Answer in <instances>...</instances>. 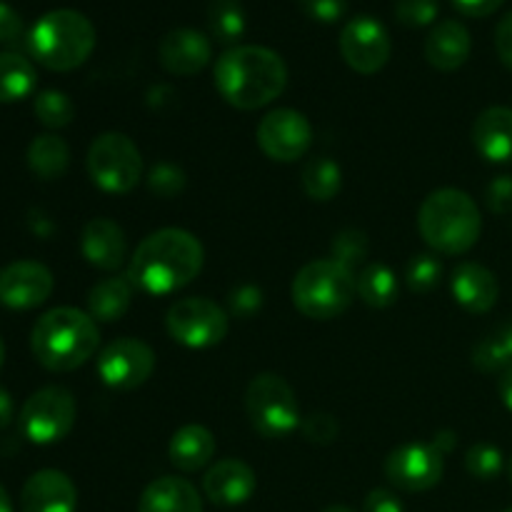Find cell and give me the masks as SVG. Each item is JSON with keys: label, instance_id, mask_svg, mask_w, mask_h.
<instances>
[{"label": "cell", "instance_id": "6da1fadb", "mask_svg": "<svg viewBox=\"0 0 512 512\" xmlns=\"http://www.w3.org/2000/svg\"><path fill=\"white\" fill-rule=\"evenodd\" d=\"M205 263L203 243L183 228L150 233L128 263V278L148 295H170L188 288Z\"/></svg>", "mask_w": 512, "mask_h": 512}, {"label": "cell", "instance_id": "7a4b0ae2", "mask_svg": "<svg viewBox=\"0 0 512 512\" xmlns=\"http://www.w3.org/2000/svg\"><path fill=\"white\" fill-rule=\"evenodd\" d=\"M288 85V65L265 45H235L215 63V88L238 110H260L278 100Z\"/></svg>", "mask_w": 512, "mask_h": 512}, {"label": "cell", "instance_id": "3957f363", "mask_svg": "<svg viewBox=\"0 0 512 512\" xmlns=\"http://www.w3.org/2000/svg\"><path fill=\"white\" fill-rule=\"evenodd\" d=\"M100 345L98 323L78 308H53L40 315L30 333L35 360L50 373H70L95 355Z\"/></svg>", "mask_w": 512, "mask_h": 512}, {"label": "cell", "instance_id": "277c9868", "mask_svg": "<svg viewBox=\"0 0 512 512\" xmlns=\"http://www.w3.org/2000/svg\"><path fill=\"white\" fill-rule=\"evenodd\" d=\"M420 238L443 255H465L483 230L478 203L458 188L433 190L418 210Z\"/></svg>", "mask_w": 512, "mask_h": 512}, {"label": "cell", "instance_id": "5b68a950", "mask_svg": "<svg viewBox=\"0 0 512 512\" xmlns=\"http://www.w3.org/2000/svg\"><path fill=\"white\" fill-rule=\"evenodd\" d=\"M28 48L43 68L68 73L93 55L95 28L78 10H50L30 28Z\"/></svg>", "mask_w": 512, "mask_h": 512}, {"label": "cell", "instance_id": "8992f818", "mask_svg": "<svg viewBox=\"0 0 512 512\" xmlns=\"http://www.w3.org/2000/svg\"><path fill=\"white\" fill-rule=\"evenodd\" d=\"M290 295L305 318L333 320L340 318L358 298V278L338 260H313L298 270Z\"/></svg>", "mask_w": 512, "mask_h": 512}, {"label": "cell", "instance_id": "52a82bcc", "mask_svg": "<svg viewBox=\"0 0 512 512\" xmlns=\"http://www.w3.org/2000/svg\"><path fill=\"white\" fill-rule=\"evenodd\" d=\"M245 413L255 433L265 440L288 438L303 423L295 390L275 373H260L250 380Z\"/></svg>", "mask_w": 512, "mask_h": 512}, {"label": "cell", "instance_id": "ba28073f", "mask_svg": "<svg viewBox=\"0 0 512 512\" xmlns=\"http://www.w3.org/2000/svg\"><path fill=\"white\" fill-rule=\"evenodd\" d=\"M85 168L103 193L125 195L143 180V155L125 133H103L90 143Z\"/></svg>", "mask_w": 512, "mask_h": 512}, {"label": "cell", "instance_id": "9c48e42d", "mask_svg": "<svg viewBox=\"0 0 512 512\" xmlns=\"http://www.w3.org/2000/svg\"><path fill=\"white\" fill-rule=\"evenodd\" d=\"M165 328L175 343L193 350L215 348L230 328L228 313L210 298H183L170 305Z\"/></svg>", "mask_w": 512, "mask_h": 512}, {"label": "cell", "instance_id": "30bf717a", "mask_svg": "<svg viewBox=\"0 0 512 512\" xmlns=\"http://www.w3.org/2000/svg\"><path fill=\"white\" fill-rule=\"evenodd\" d=\"M75 415L78 408L73 393L60 385H48L25 400L20 410V430L30 443L53 445L73 430Z\"/></svg>", "mask_w": 512, "mask_h": 512}, {"label": "cell", "instance_id": "8fae6325", "mask_svg": "<svg viewBox=\"0 0 512 512\" xmlns=\"http://www.w3.org/2000/svg\"><path fill=\"white\" fill-rule=\"evenodd\" d=\"M260 150L275 163H295L313 145V125L293 108H278L263 115L255 130Z\"/></svg>", "mask_w": 512, "mask_h": 512}, {"label": "cell", "instance_id": "7c38bea8", "mask_svg": "<svg viewBox=\"0 0 512 512\" xmlns=\"http://www.w3.org/2000/svg\"><path fill=\"white\" fill-rule=\"evenodd\" d=\"M445 458L433 443H405L385 458V478L403 493H425L443 480Z\"/></svg>", "mask_w": 512, "mask_h": 512}, {"label": "cell", "instance_id": "4fadbf2b", "mask_svg": "<svg viewBox=\"0 0 512 512\" xmlns=\"http://www.w3.org/2000/svg\"><path fill=\"white\" fill-rule=\"evenodd\" d=\"M155 370V353L138 338H118L98 355V375L108 388L135 390L150 380Z\"/></svg>", "mask_w": 512, "mask_h": 512}, {"label": "cell", "instance_id": "5bb4252c", "mask_svg": "<svg viewBox=\"0 0 512 512\" xmlns=\"http://www.w3.org/2000/svg\"><path fill=\"white\" fill-rule=\"evenodd\" d=\"M393 43L380 20L358 15L340 33V55L360 75H375L388 65Z\"/></svg>", "mask_w": 512, "mask_h": 512}, {"label": "cell", "instance_id": "9a60e30c", "mask_svg": "<svg viewBox=\"0 0 512 512\" xmlns=\"http://www.w3.org/2000/svg\"><path fill=\"white\" fill-rule=\"evenodd\" d=\"M53 273L35 260H15L0 270V305L10 310H33L53 293Z\"/></svg>", "mask_w": 512, "mask_h": 512}, {"label": "cell", "instance_id": "2e32d148", "mask_svg": "<svg viewBox=\"0 0 512 512\" xmlns=\"http://www.w3.org/2000/svg\"><path fill=\"white\" fill-rule=\"evenodd\" d=\"M213 58V45L200 30L173 28L163 35L158 45V60L168 73L190 78L208 68Z\"/></svg>", "mask_w": 512, "mask_h": 512}, {"label": "cell", "instance_id": "e0dca14e", "mask_svg": "<svg viewBox=\"0 0 512 512\" xmlns=\"http://www.w3.org/2000/svg\"><path fill=\"white\" fill-rule=\"evenodd\" d=\"M258 488L255 470L238 458L218 460L203 478V493L220 508H235L253 498Z\"/></svg>", "mask_w": 512, "mask_h": 512}, {"label": "cell", "instance_id": "ac0fdd59", "mask_svg": "<svg viewBox=\"0 0 512 512\" xmlns=\"http://www.w3.org/2000/svg\"><path fill=\"white\" fill-rule=\"evenodd\" d=\"M78 490L73 480L60 470H38L30 475L20 493L23 512H75Z\"/></svg>", "mask_w": 512, "mask_h": 512}, {"label": "cell", "instance_id": "d6986e66", "mask_svg": "<svg viewBox=\"0 0 512 512\" xmlns=\"http://www.w3.org/2000/svg\"><path fill=\"white\" fill-rule=\"evenodd\" d=\"M450 290H453L455 303L473 315L490 313L495 308V303H498L500 295V285L493 270H488L480 263H473V260L460 263L453 270V275H450Z\"/></svg>", "mask_w": 512, "mask_h": 512}, {"label": "cell", "instance_id": "ffe728a7", "mask_svg": "<svg viewBox=\"0 0 512 512\" xmlns=\"http://www.w3.org/2000/svg\"><path fill=\"white\" fill-rule=\"evenodd\" d=\"M80 253L93 268L118 270L128 258V238L110 218H93L80 235Z\"/></svg>", "mask_w": 512, "mask_h": 512}, {"label": "cell", "instance_id": "44dd1931", "mask_svg": "<svg viewBox=\"0 0 512 512\" xmlns=\"http://www.w3.org/2000/svg\"><path fill=\"white\" fill-rule=\"evenodd\" d=\"M473 50L468 28L458 20H440L425 38V58L440 73H453L463 68Z\"/></svg>", "mask_w": 512, "mask_h": 512}, {"label": "cell", "instance_id": "7402d4cb", "mask_svg": "<svg viewBox=\"0 0 512 512\" xmlns=\"http://www.w3.org/2000/svg\"><path fill=\"white\" fill-rule=\"evenodd\" d=\"M473 145L490 163H512V110L493 105L473 123Z\"/></svg>", "mask_w": 512, "mask_h": 512}, {"label": "cell", "instance_id": "603a6c76", "mask_svg": "<svg viewBox=\"0 0 512 512\" xmlns=\"http://www.w3.org/2000/svg\"><path fill=\"white\" fill-rule=\"evenodd\" d=\"M138 512H203V500L193 483L175 475H163L143 490Z\"/></svg>", "mask_w": 512, "mask_h": 512}, {"label": "cell", "instance_id": "cb8c5ba5", "mask_svg": "<svg viewBox=\"0 0 512 512\" xmlns=\"http://www.w3.org/2000/svg\"><path fill=\"white\" fill-rule=\"evenodd\" d=\"M215 450H218V443H215L213 433L198 423L175 430L168 445L170 463L183 473H198V470L208 468L215 458Z\"/></svg>", "mask_w": 512, "mask_h": 512}, {"label": "cell", "instance_id": "d4e9b609", "mask_svg": "<svg viewBox=\"0 0 512 512\" xmlns=\"http://www.w3.org/2000/svg\"><path fill=\"white\" fill-rule=\"evenodd\" d=\"M133 288L130 278H105L95 283L88 293V313L95 323H115V320L125 318L133 303Z\"/></svg>", "mask_w": 512, "mask_h": 512}, {"label": "cell", "instance_id": "484cf974", "mask_svg": "<svg viewBox=\"0 0 512 512\" xmlns=\"http://www.w3.org/2000/svg\"><path fill=\"white\" fill-rule=\"evenodd\" d=\"M28 165L33 175L40 180H58L63 178L70 165V148L60 135L45 133L30 143Z\"/></svg>", "mask_w": 512, "mask_h": 512}, {"label": "cell", "instance_id": "4316f807", "mask_svg": "<svg viewBox=\"0 0 512 512\" xmlns=\"http://www.w3.org/2000/svg\"><path fill=\"white\" fill-rule=\"evenodd\" d=\"M38 83L33 63L20 53H0V103L28 98Z\"/></svg>", "mask_w": 512, "mask_h": 512}, {"label": "cell", "instance_id": "83f0119b", "mask_svg": "<svg viewBox=\"0 0 512 512\" xmlns=\"http://www.w3.org/2000/svg\"><path fill=\"white\" fill-rule=\"evenodd\" d=\"M398 278L385 263H368L358 275V298L368 308H390L398 300Z\"/></svg>", "mask_w": 512, "mask_h": 512}, {"label": "cell", "instance_id": "f1b7e54d", "mask_svg": "<svg viewBox=\"0 0 512 512\" xmlns=\"http://www.w3.org/2000/svg\"><path fill=\"white\" fill-rule=\"evenodd\" d=\"M300 183H303L305 195L310 200H318V203H330L333 198H338L340 188H343V170L335 160L330 158H310L303 165V173H300Z\"/></svg>", "mask_w": 512, "mask_h": 512}, {"label": "cell", "instance_id": "f546056e", "mask_svg": "<svg viewBox=\"0 0 512 512\" xmlns=\"http://www.w3.org/2000/svg\"><path fill=\"white\" fill-rule=\"evenodd\" d=\"M208 25L210 33L225 45L238 43L248 28V18L240 5V0H213L208 8Z\"/></svg>", "mask_w": 512, "mask_h": 512}, {"label": "cell", "instance_id": "4dcf8cb0", "mask_svg": "<svg viewBox=\"0 0 512 512\" xmlns=\"http://www.w3.org/2000/svg\"><path fill=\"white\" fill-rule=\"evenodd\" d=\"M33 110H35V118L50 130L65 128V125L73 123L75 118L73 100H70L65 93H60V90H43V93L35 95Z\"/></svg>", "mask_w": 512, "mask_h": 512}, {"label": "cell", "instance_id": "1f68e13d", "mask_svg": "<svg viewBox=\"0 0 512 512\" xmlns=\"http://www.w3.org/2000/svg\"><path fill=\"white\" fill-rule=\"evenodd\" d=\"M440 278H443V265L435 255L420 253L413 255L408 260V268H405V283L413 293H430V290L438 288Z\"/></svg>", "mask_w": 512, "mask_h": 512}, {"label": "cell", "instance_id": "d6a6232c", "mask_svg": "<svg viewBox=\"0 0 512 512\" xmlns=\"http://www.w3.org/2000/svg\"><path fill=\"white\" fill-rule=\"evenodd\" d=\"M505 468V460L500 448L490 443H478L468 450L465 455V470L473 475L475 480H495Z\"/></svg>", "mask_w": 512, "mask_h": 512}, {"label": "cell", "instance_id": "836d02e7", "mask_svg": "<svg viewBox=\"0 0 512 512\" xmlns=\"http://www.w3.org/2000/svg\"><path fill=\"white\" fill-rule=\"evenodd\" d=\"M368 238H365L363 230L358 228H348V230H340L338 235L333 238V245H330V250H333V255L330 258L338 260L340 265H345V268L353 270L355 265L363 263L365 258H368Z\"/></svg>", "mask_w": 512, "mask_h": 512}, {"label": "cell", "instance_id": "e575fe53", "mask_svg": "<svg viewBox=\"0 0 512 512\" xmlns=\"http://www.w3.org/2000/svg\"><path fill=\"white\" fill-rule=\"evenodd\" d=\"M185 185H188V178H185L183 168H178V165L158 163L150 168L148 188L150 193L158 195V198L163 200L178 198V195L185 190Z\"/></svg>", "mask_w": 512, "mask_h": 512}, {"label": "cell", "instance_id": "d590c367", "mask_svg": "<svg viewBox=\"0 0 512 512\" xmlns=\"http://www.w3.org/2000/svg\"><path fill=\"white\" fill-rule=\"evenodd\" d=\"M438 13V0H395V18L405 28H425V25H433Z\"/></svg>", "mask_w": 512, "mask_h": 512}, {"label": "cell", "instance_id": "8d00e7d4", "mask_svg": "<svg viewBox=\"0 0 512 512\" xmlns=\"http://www.w3.org/2000/svg\"><path fill=\"white\" fill-rule=\"evenodd\" d=\"M473 365L480 370V373H488V375L508 373L510 363H508V358H505V353H503V348H500L495 333L488 335V338H483L478 345H475Z\"/></svg>", "mask_w": 512, "mask_h": 512}, {"label": "cell", "instance_id": "74e56055", "mask_svg": "<svg viewBox=\"0 0 512 512\" xmlns=\"http://www.w3.org/2000/svg\"><path fill=\"white\" fill-rule=\"evenodd\" d=\"M300 430H303L305 440L313 445H330L340 433V425L335 423L333 415L328 413H315L310 418H305L300 423Z\"/></svg>", "mask_w": 512, "mask_h": 512}, {"label": "cell", "instance_id": "f35d334b", "mask_svg": "<svg viewBox=\"0 0 512 512\" xmlns=\"http://www.w3.org/2000/svg\"><path fill=\"white\" fill-rule=\"evenodd\" d=\"M298 5L315 23H338L348 13V0H298Z\"/></svg>", "mask_w": 512, "mask_h": 512}, {"label": "cell", "instance_id": "ab89813d", "mask_svg": "<svg viewBox=\"0 0 512 512\" xmlns=\"http://www.w3.org/2000/svg\"><path fill=\"white\" fill-rule=\"evenodd\" d=\"M485 205L495 215L512 213V175H498L485 188Z\"/></svg>", "mask_w": 512, "mask_h": 512}, {"label": "cell", "instance_id": "60d3db41", "mask_svg": "<svg viewBox=\"0 0 512 512\" xmlns=\"http://www.w3.org/2000/svg\"><path fill=\"white\" fill-rule=\"evenodd\" d=\"M263 308V290L255 288V285H240L238 290H233L230 295V310L238 318H250L258 310Z\"/></svg>", "mask_w": 512, "mask_h": 512}, {"label": "cell", "instance_id": "b9f144b4", "mask_svg": "<svg viewBox=\"0 0 512 512\" xmlns=\"http://www.w3.org/2000/svg\"><path fill=\"white\" fill-rule=\"evenodd\" d=\"M363 512H405V510H403V503H400V498L393 493V490L375 488L370 490L368 498H365Z\"/></svg>", "mask_w": 512, "mask_h": 512}, {"label": "cell", "instance_id": "7bdbcfd3", "mask_svg": "<svg viewBox=\"0 0 512 512\" xmlns=\"http://www.w3.org/2000/svg\"><path fill=\"white\" fill-rule=\"evenodd\" d=\"M23 18L13 10V5L0 0V43H15L23 35Z\"/></svg>", "mask_w": 512, "mask_h": 512}, {"label": "cell", "instance_id": "ee69618b", "mask_svg": "<svg viewBox=\"0 0 512 512\" xmlns=\"http://www.w3.org/2000/svg\"><path fill=\"white\" fill-rule=\"evenodd\" d=\"M495 50H498L500 63L512 70V10L495 28Z\"/></svg>", "mask_w": 512, "mask_h": 512}, {"label": "cell", "instance_id": "f6af8a7d", "mask_svg": "<svg viewBox=\"0 0 512 512\" xmlns=\"http://www.w3.org/2000/svg\"><path fill=\"white\" fill-rule=\"evenodd\" d=\"M450 3L468 18H488L495 10L503 8L505 0H450Z\"/></svg>", "mask_w": 512, "mask_h": 512}, {"label": "cell", "instance_id": "bcb514c9", "mask_svg": "<svg viewBox=\"0 0 512 512\" xmlns=\"http://www.w3.org/2000/svg\"><path fill=\"white\" fill-rule=\"evenodd\" d=\"M13 415H15L13 398H10L8 390L0 388V430L8 428V425L13 423Z\"/></svg>", "mask_w": 512, "mask_h": 512}, {"label": "cell", "instance_id": "7dc6e473", "mask_svg": "<svg viewBox=\"0 0 512 512\" xmlns=\"http://www.w3.org/2000/svg\"><path fill=\"white\" fill-rule=\"evenodd\" d=\"M495 338H498L500 348H503L505 358H508V363H510V368H512V323L503 325V328H500L498 333H495Z\"/></svg>", "mask_w": 512, "mask_h": 512}, {"label": "cell", "instance_id": "c3c4849f", "mask_svg": "<svg viewBox=\"0 0 512 512\" xmlns=\"http://www.w3.org/2000/svg\"><path fill=\"white\" fill-rule=\"evenodd\" d=\"M498 390H500V398H503L505 408H508L510 413H512V368L508 370V373L500 375Z\"/></svg>", "mask_w": 512, "mask_h": 512}, {"label": "cell", "instance_id": "681fc988", "mask_svg": "<svg viewBox=\"0 0 512 512\" xmlns=\"http://www.w3.org/2000/svg\"><path fill=\"white\" fill-rule=\"evenodd\" d=\"M433 445H435V448H438L443 455L450 453V450L455 448V433H450V430H440V433L435 435Z\"/></svg>", "mask_w": 512, "mask_h": 512}, {"label": "cell", "instance_id": "f907efd6", "mask_svg": "<svg viewBox=\"0 0 512 512\" xmlns=\"http://www.w3.org/2000/svg\"><path fill=\"white\" fill-rule=\"evenodd\" d=\"M0 512H13V503H10V495L3 485H0Z\"/></svg>", "mask_w": 512, "mask_h": 512}, {"label": "cell", "instance_id": "816d5d0a", "mask_svg": "<svg viewBox=\"0 0 512 512\" xmlns=\"http://www.w3.org/2000/svg\"><path fill=\"white\" fill-rule=\"evenodd\" d=\"M323 512H355V510L345 508V505H330V508H325Z\"/></svg>", "mask_w": 512, "mask_h": 512}, {"label": "cell", "instance_id": "f5cc1de1", "mask_svg": "<svg viewBox=\"0 0 512 512\" xmlns=\"http://www.w3.org/2000/svg\"><path fill=\"white\" fill-rule=\"evenodd\" d=\"M3 363H5V343L3 338H0V368H3Z\"/></svg>", "mask_w": 512, "mask_h": 512}, {"label": "cell", "instance_id": "db71d44e", "mask_svg": "<svg viewBox=\"0 0 512 512\" xmlns=\"http://www.w3.org/2000/svg\"><path fill=\"white\" fill-rule=\"evenodd\" d=\"M508 478H510V483H512V458L508 460Z\"/></svg>", "mask_w": 512, "mask_h": 512}, {"label": "cell", "instance_id": "11a10c76", "mask_svg": "<svg viewBox=\"0 0 512 512\" xmlns=\"http://www.w3.org/2000/svg\"><path fill=\"white\" fill-rule=\"evenodd\" d=\"M505 512H512V508H508V510H505Z\"/></svg>", "mask_w": 512, "mask_h": 512}]
</instances>
